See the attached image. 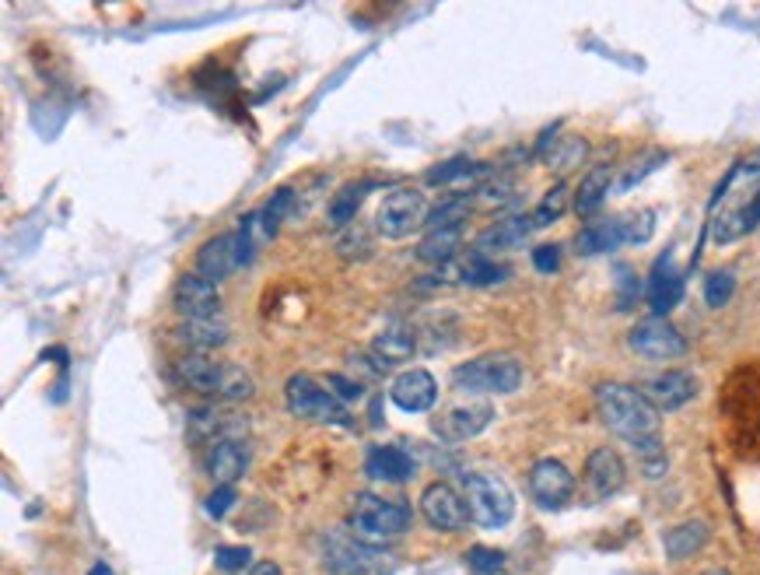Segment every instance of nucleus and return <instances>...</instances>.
Here are the masks:
<instances>
[{"label": "nucleus", "instance_id": "nucleus-22", "mask_svg": "<svg viewBox=\"0 0 760 575\" xmlns=\"http://www.w3.org/2000/svg\"><path fill=\"white\" fill-rule=\"evenodd\" d=\"M414 351H417V334L411 326H386V330H378L375 341H372V355L386 369L411 362Z\"/></svg>", "mask_w": 760, "mask_h": 575}, {"label": "nucleus", "instance_id": "nucleus-19", "mask_svg": "<svg viewBox=\"0 0 760 575\" xmlns=\"http://www.w3.org/2000/svg\"><path fill=\"white\" fill-rule=\"evenodd\" d=\"M683 295V278L680 271H673V260H659L652 278H648V305H652V313L666 320V313L680 302Z\"/></svg>", "mask_w": 760, "mask_h": 575}, {"label": "nucleus", "instance_id": "nucleus-7", "mask_svg": "<svg viewBox=\"0 0 760 575\" xmlns=\"http://www.w3.org/2000/svg\"><path fill=\"white\" fill-rule=\"evenodd\" d=\"M631 351L641 359H652V362H673V359H683L687 355V341L680 330L662 320V316H652V320H641L631 337H628Z\"/></svg>", "mask_w": 760, "mask_h": 575}, {"label": "nucleus", "instance_id": "nucleus-17", "mask_svg": "<svg viewBox=\"0 0 760 575\" xmlns=\"http://www.w3.org/2000/svg\"><path fill=\"white\" fill-rule=\"evenodd\" d=\"M414 460L407 450L399 446H372L365 456V474L372 481H383V484H404L414 477Z\"/></svg>", "mask_w": 760, "mask_h": 575}, {"label": "nucleus", "instance_id": "nucleus-26", "mask_svg": "<svg viewBox=\"0 0 760 575\" xmlns=\"http://www.w3.org/2000/svg\"><path fill=\"white\" fill-rule=\"evenodd\" d=\"M610 186H614V169L610 165H596L592 172H586V180L578 183V193H575V211L578 214L599 211V204L607 201Z\"/></svg>", "mask_w": 760, "mask_h": 575}, {"label": "nucleus", "instance_id": "nucleus-3", "mask_svg": "<svg viewBox=\"0 0 760 575\" xmlns=\"http://www.w3.org/2000/svg\"><path fill=\"white\" fill-rule=\"evenodd\" d=\"M453 383L463 393H516L523 386V362L516 355H505V351H495V355H480L474 362H466L453 372Z\"/></svg>", "mask_w": 760, "mask_h": 575}, {"label": "nucleus", "instance_id": "nucleus-14", "mask_svg": "<svg viewBox=\"0 0 760 575\" xmlns=\"http://www.w3.org/2000/svg\"><path fill=\"white\" fill-rule=\"evenodd\" d=\"M490 422H495V407L490 404H456L442 417H435V435L445 442H466L480 435Z\"/></svg>", "mask_w": 760, "mask_h": 575}, {"label": "nucleus", "instance_id": "nucleus-48", "mask_svg": "<svg viewBox=\"0 0 760 575\" xmlns=\"http://www.w3.org/2000/svg\"><path fill=\"white\" fill-rule=\"evenodd\" d=\"M705 575H729V572H722V568H715V572H705Z\"/></svg>", "mask_w": 760, "mask_h": 575}, {"label": "nucleus", "instance_id": "nucleus-31", "mask_svg": "<svg viewBox=\"0 0 760 575\" xmlns=\"http://www.w3.org/2000/svg\"><path fill=\"white\" fill-rule=\"evenodd\" d=\"M253 393H256V383H253L250 372L239 369V365H225V369H221V383H217V396H221V401L242 404V401H250Z\"/></svg>", "mask_w": 760, "mask_h": 575}, {"label": "nucleus", "instance_id": "nucleus-20", "mask_svg": "<svg viewBox=\"0 0 760 575\" xmlns=\"http://www.w3.org/2000/svg\"><path fill=\"white\" fill-rule=\"evenodd\" d=\"M172 334H175L179 344H186V347L196 351V355H204V351L225 347L232 330H229L225 320H186V323H179Z\"/></svg>", "mask_w": 760, "mask_h": 575}, {"label": "nucleus", "instance_id": "nucleus-40", "mask_svg": "<svg viewBox=\"0 0 760 575\" xmlns=\"http://www.w3.org/2000/svg\"><path fill=\"white\" fill-rule=\"evenodd\" d=\"M239 502V495H235V484H217V488L207 495V502H204V508H207V516H214V519H225L229 513H232V505Z\"/></svg>", "mask_w": 760, "mask_h": 575}, {"label": "nucleus", "instance_id": "nucleus-30", "mask_svg": "<svg viewBox=\"0 0 760 575\" xmlns=\"http://www.w3.org/2000/svg\"><path fill=\"white\" fill-rule=\"evenodd\" d=\"M365 193H368V183H357V186L351 183V186H344L337 196H333L330 208H326L330 225H333V229H347V225H354L357 211H362Z\"/></svg>", "mask_w": 760, "mask_h": 575}, {"label": "nucleus", "instance_id": "nucleus-6", "mask_svg": "<svg viewBox=\"0 0 760 575\" xmlns=\"http://www.w3.org/2000/svg\"><path fill=\"white\" fill-rule=\"evenodd\" d=\"M428 201H424L420 190H393L383 204L375 211V229L378 235L386 239H407L411 232H417L420 225H428Z\"/></svg>", "mask_w": 760, "mask_h": 575}, {"label": "nucleus", "instance_id": "nucleus-1", "mask_svg": "<svg viewBox=\"0 0 760 575\" xmlns=\"http://www.w3.org/2000/svg\"><path fill=\"white\" fill-rule=\"evenodd\" d=\"M596 407H599L602 425H607L614 435L628 438L631 446H635V442H645V438L659 435V411L635 386L602 383L596 390Z\"/></svg>", "mask_w": 760, "mask_h": 575}, {"label": "nucleus", "instance_id": "nucleus-28", "mask_svg": "<svg viewBox=\"0 0 760 575\" xmlns=\"http://www.w3.org/2000/svg\"><path fill=\"white\" fill-rule=\"evenodd\" d=\"M459 268V281L463 284H474V288H487V284H501L508 278V268H501V263H495L490 256L484 253H469L466 260H456Z\"/></svg>", "mask_w": 760, "mask_h": 575}, {"label": "nucleus", "instance_id": "nucleus-21", "mask_svg": "<svg viewBox=\"0 0 760 575\" xmlns=\"http://www.w3.org/2000/svg\"><path fill=\"white\" fill-rule=\"evenodd\" d=\"M245 467H250V450L239 438L214 442V450L207 456V471L217 484H235L245 474Z\"/></svg>", "mask_w": 760, "mask_h": 575}, {"label": "nucleus", "instance_id": "nucleus-4", "mask_svg": "<svg viewBox=\"0 0 760 575\" xmlns=\"http://www.w3.org/2000/svg\"><path fill=\"white\" fill-rule=\"evenodd\" d=\"M463 498L469 508V519L484 529H501L516 516V495L495 474H469L463 481Z\"/></svg>", "mask_w": 760, "mask_h": 575}, {"label": "nucleus", "instance_id": "nucleus-32", "mask_svg": "<svg viewBox=\"0 0 760 575\" xmlns=\"http://www.w3.org/2000/svg\"><path fill=\"white\" fill-rule=\"evenodd\" d=\"M480 175H487V165H480V162H466V159H453V162H445V165L432 169V172H428V183H432V186H449V183L480 180Z\"/></svg>", "mask_w": 760, "mask_h": 575}, {"label": "nucleus", "instance_id": "nucleus-24", "mask_svg": "<svg viewBox=\"0 0 760 575\" xmlns=\"http://www.w3.org/2000/svg\"><path fill=\"white\" fill-rule=\"evenodd\" d=\"M190 432H193V438H217V442H225V438L242 435L245 432V422H242V417H235L232 411L204 407V411H193Z\"/></svg>", "mask_w": 760, "mask_h": 575}, {"label": "nucleus", "instance_id": "nucleus-12", "mask_svg": "<svg viewBox=\"0 0 760 575\" xmlns=\"http://www.w3.org/2000/svg\"><path fill=\"white\" fill-rule=\"evenodd\" d=\"M641 393L652 401L656 411H680L698 396V380L683 369H669V372L652 375Z\"/></svg>", "mask_w": 760, "mask_h": 575}, {"label": "nucleus", "instance_id": "nucleus-10", "mask_svg": "<svg viewBox=\"0 0 760 575\" xmlns=\"http://www.w3.org/2000/svg\"><path fill=\"white\" fill-rule=\"evenodd\" d=\"M529 495L544 508H561L575 495V474L561 460H536L529 471Z\"/></svg>", "mask_w": 760, "mask_h": 575}, {"label": "nucleus", "instance_id": "nucleus-5", "mask_svg": "<svg viewBox=\"0 0 760 575\" xmlns=\"http://www.w3.org/2000/svg\"><path fill=\"white\" fill-rule=\"evenodd\" d=\"M287 411L305 422H320V425H351V411L333 390L320 386L312 375H292L287 380Z\"/></svg>", "mask_w": 760, "mask_h": 575}, {"label": "nucleus", "instance_id": "nucleus-42", "mask_svg": "<svg viewBox=\"0 0 760 575\" xmlns=\"http://www.w3.org/2000/svg\"><path fill=\"white\" fill-rule=\"evenodd\" d=\"M656 214L652 211H641L635 218H620L624 221V242H648L652 239V229H656Z\"/></svg>", "mask_w": 760, "mask_h": 575}, {"label": "nucleus", "instance_id": "nucleus-13", "mask_svg": "<svg viewBox=\"0 0 760 575\" xmlns=\"http://www.w3.org/2000/svg\"><path fill=\"white\" fill-rule=\"evenodd\" d=\"M389 396H393V404L399 411L424 414V411H432L435 401H438V383H435V375L428 369H407V372H399L393 380Z\"/></svg>", "mask_w": 760, "mask_h": 575}, {"label": "nucleus", "instance_id": "nucleus-39", "mask_svg": "<svg viewBox=\"0 0 760 575\" xmlns=\"http://www.w3.org/2000/svg\"><path fill=\"white\" fill-rule=\"evenodd\" d=\"M466 565L474 568L477 575H498L505 568V555L495 547H469Z\"/></svg>", "mask_w": 760, "mask_h": 575}, {"label": "nucleus", "instance_id": "nucleus-2", "mask_svg": "<svg viewBox=\"0 0 760 575\" xmlns=\"http://www.w3.org/2000/svg\"><path fill=\"white\" fill-rule=\"evenodd\" d=\"M414 523V513L399 498H378V495H357L351 505V534L365 544H386L404 537Z\"/></svg>", "mask_w": 760, "mask_h": 575}, {"label": "nucleus", "instance_id": "nucleus-37", "mask_svg": "<svg viewBox=\"0 0 760 575\" xmlns=\"http://www.w3.org/2000/svg\"><path fill=\"white\" fill-rule=\"evenodd\" d=\"M732 292H736V278H732L729 271H715V274H708V281H705V302H708L711 309H722V305L732 299Z\"/></svg>", "mask_w": 760, "mask_h": 575}, {"label": "nucleus", "instance_id": "nucleus-29", "mask_svg": "<svg viewBox=\"0 0 760 575\" xmlns=\"http://www.w3.org/2000/svg\"><path fill=\"white\" fill-rule=\"evenodd\" d=\"M463 246V229H438V232H428V239L417 246V256L424 263H438V268H445V263H453L456 253Z\"/></svg>", "mask_w": 760, "mask_h": 575}, {"label": "nucleus", "instance_id": "nucleus-33", "mask_svg": "<svg viewBox=\"0 0 760 575\" xmlns=\"http://www.w3.org/2000/svg\"><path fill=\"white\" fill-rule=\"evenodd\" d=\"M469 208H474V201H469V196H453V201L438 204V208L428 214V229H432V232H438V229H463V221H466Z\"/></svg>", "mask_w": 760, "mask_h": 575}, {"label": "nucleus", "instance_id": "nucleus-23", "mask_svg": "<svg viewBox=\"0 0 760 575\" xmlns=\"http://www.w3.org/2000/svg\"><path fill=\"white\" fill-rule=\"evenodd\" d=\"M221 369H225V365L211 362L207 355H183L175 362V380L183 386H190V390H196V393H214L217 396Z\"/></svg>", "mask_w": 760, "mask_h": 575}, {"label": "nucleus", "instance_id": "nucleus-16", "mask_svg": "<svg viewBox=\"0 0 760 575\" xmlns=\"http://www.w3.org/2000/svg\"><path fill=\"white\" fill-rule=\"evenodd\" d=\"M242 268V253H239V235L225 232V235H214L211 242H204L196 253V274L207 278V281H225L232 271Z\"/></svg>", "mask_w": 760, "mask_h": 575}, {"label": "nucleus", "instance_id": "nucleus-43", "mask_svg": "<svg viewBox=\"0 0 760 575\" xmlns=\"http://www.w3.org/2000/svg\"><path fill=\"white\" fill-rule=\"evenodd\" d=\"M508 196H511V180H505V175H495V180L484 183V186L477 190V204L495 208V204H505Z\"/></svg>", "mask_w": 760, "mask_h": 575}, {"label": "nucleus", "instance_id": "nucleus-36", "mask_svg": "<svg viewBox=\"0 0 760 575\" xmlns=\"http://www.w3.org/2000/svg\"><path fill=\"white\" fill-rule=\"evenodd\" d=\"M292 201H295V190H287V186H281L274 196H271V204L263 208V214H260V221H263V232H266V239H271L274 232H277V225L284 221V214L292 211Z\"/></svg>", "mask_w": 760, "mask_h": 575}, {"label": "nucleus", "instance_id": "nucleus-41", "mask_svg": "<svg viewBox=\"0 0 760 575\" xmlns=\"http://www.w3.org/2000/svg\"><path fill=\"white\" fill-rule=\"evenodd\" d=\"M659 162H666V154H648V159H641V162H635V169H628V172H624L620 175V180H617V193H628L631 186H638L641 180H645V175L648 172H652V169H659Z\"/></svg>", "mask_w": 760, "mask_h": 575}, {"label": "nucleus", "instance_id": "nucleus-25", "mask_svg": "<svg viewBox=\"0 0 760 575\" xmlns=\"http://www.w3.org/2000/svg\"><path fill=\"white\" fill-rule=\"evenodd\" d=\"M708 537H711L708 523L690 519V523H680V526L669 529L662 544H666V555L673 558V562H687V558H695L698 551L708 544Z\"/></svg>", "mask_w": 760, "mask_h": 575}, {"label": "nucleus", "instance_id": "nucleus-27", "mask_svg": "<svg viewBox=\"0 0 760 575\" xmlns=\"http://www.w3.org/2000/svg\"><path fill=\"white\" fill-rule=\"evenodd\" d=\"M575 246L582 256H596V253H610L617 246H624V221H599V225H589L578 232Z\"/></svg>", "mask_w": 760, "mask_h": 575}, {"label": "nucleus", "instance_id": "nucleus-38", "mask_svg": "<svg viewBox=\"0 0 760 575\" xmlns=\"http://www.w3.org/2000/svg\"><path fill=\"white\" fill-rule=\"evenodd\" d=\"M214 565L221 572H242V568H253V551L242 547V544H225L214 551Z\"/></svg>", "mask_w": 760, "mask_h": 575}, {"label": "nucleus", "instance_id": "nucleus-45", "mask_svg": "<svg viewBox=\"0 0 760 575\" xmlns=\"http://www.w3.org/2000/svg\"><path fill=\"white\" fill-rule=\"evenodd\" d=\"M326 386H337V396L341 401H357V396H362V386H357L354 380H344V375H326Z\"/></svg>", "mask_w": 760, "mask_h": 575}, {"label": "nucleus", "instance_id": "nucleus-47", "mask_svg": "<svg viewBox=\"0 0 760 575\" xmlns=\"http://www.w3.org/2000/svg\"><path fill=\"white\" fill-rule=\"evenodd\" d=\"M88 575H116V572H113V568H109L105 562H95L92 568H88Z\"/></svg>", "mask_w": 760, "mask_h": 575}, {"label": "nucleus", "instance_id": "nucleus-44", "mask_svg": "<svg viewBox=\"0 0 760 575\" xmlns=\"http://www.w3.org/2000/svg\"><path fill=\"white\" fill-rule=\"evenodd\" d=\"M533 268L540 274H554L557 268H561V250H557V246H536L533 250Z\"/></svg>", "mask_w": 760, "mask_h": 575}, {"label": "nucleus", "instance_id": "nucleus-18", "mask_svg": "<svg viewBox=\"0 0 760 575\" xmlns=\"http://www.w3.org/2000/svg\"><path fill=\"white\" fill-rule=\"evenodd\" d=\"M533 229H536L533 218H526V214L501 218V221H495V225L484 229L477 235V253L490 256V253H498V250H516V246H523V242L529 239Z\"/></svg>", "mask_w": 760, "mask_h": 575}, {"label": "nucleus", "instance_id": "nucleus-46", "mask_svg": "<svg viewBox=\"0 0 760 575\" xmlns=\"http://www.w3.org/2000/svg\"><path fill=\"white\" fill-rule=\"evenodd\" d=\"M250 575H284V572H281L277 562H256V565L250 568Z\"/></svg>", "mask_w": 760, "mask_h": 575}, {"label": "nucleus", "instance_id": "nucleus-34", "mask_svg": "<svg viewBox=\"0 0 760 575\" xmlns=\"http://www.w3.org/2000/svg\"><path fill=\"white\" fill-rule=\"evenodd\" d=\"M565 211H568V186H565V183H557L554 190L544 193V201L536 204V211H533L529 218H533V225H536V229H547V225H554V221L561 218Z\"/></svg>", "mask_w": 760, "mask_h": 575}, {"label": "nucleus", "instance_id": "nucleus-35", "mask_svg": "<svg viewBox=\"0 0 760 575\" xmlns=\"http://www.w3.org/2000/svg\"><path fill=\"white\" fill-rule=\"evenodd\" d=\"M635 453L641 460V471L645 477H662L666 474V453H662V438H645V442H635Z\"/></svg>", "mask_w": 760, "mask_h": 575}, {"label": "nucleus", "instance_id": "nucleus-8", "mask_svg": "<svg viewBox=\"0 0 760 575\" xmlns=\"http://www.w3.org/2000/svg\"><path fill=\"white\" fill-rule=\"evenodd\" d=\"M420 513L428 519V526L442 529V534H459V529H466V523H469V508H466L463 492H456L453 484H445V481H435L424 488Z\"/></svg>", "mask_w": 760, "mask_h": 575}, {"label": "nucleus", "instance_id": "nucleus-11", "mask_svg": "<svg viewBox=\"0 0 760 575\" xmlns=\"http://www.w3.org/2000/svg\"><path fill=\"white\" fill-rule=\"evenodd\" d=\"M175 309L183 313L186 320H221V292L217 284L200 278V274H183L175 281V292H172Z\"/></svg>", "mask_w": 760, "mask_h": 575}, {"label": "nucleus", "instance_id": "nucleus-15", "mask_svg": "<svg viewBox=\"0 0 760 575\" xmlns=\"http://www.w3.org/2000/svg\"><path fill=\"white\" fill-rule=\"evenodd\" d=\"M624 481H628V467H624V460L617 450H607V446H599L589 453L586 460V484H589V492L592 498H614L620 488H624Z\"/></svg>", "mask_w": 760, "mask_h": 575}, {"label": "nucleus", "instance_id": "nucleus-9", "mask_svg": "<svg viewBox=\"0 0 760 575\" xmlns=\"http://www.w3.org/2000/svg\"><path fill=\"white\" fill-rule=\"evenodd\" d=\"M383 551L375 544H365L362 537H347V534H333L326 541V565L341 575H368L383 565Z\"/></svg>", "mask_w": 760, "mask_h": 575}]
</instances>
